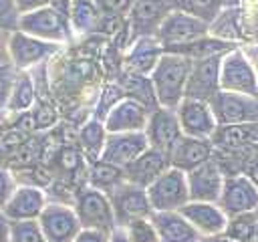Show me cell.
<instances>
[{
  "label": "cell",
  "instance_id": "obj_1",
  "mask_svg": "<svg viewBox=\"0 0 258 242\" xmlns=\"http://www.w3.org/2000/svg\"><path fill=\"white\" fill-rule=\"evenodd\" d=\"M191 71V58L175 52H163L153 73L149 75L157 107L177 109V105L185 99L187 77Z\"/></svg>",
  "mask_w": 258,
  "mask_h": 242
},
{
  "label": "cell",
  "instance_id": "obj_2",
  "mask_svg": "<svg viewBox=\"0 0 258 242\" xmlns=\"http://www.w3.org/2000/svg\"><path fill=\"white\" fill-rule=\"evenodd\" d=\"M73 208H75L77 218H79L83 228L101 230V232H107V234H111L117 228L111 198H109V194H105L97 188L85 186L83 190H79L77 196H75Z\"/></svg>",
  "mask_w": 258,
  "mask_h": 242
},
{
  "label": "cell",
  "instance_id": "obj_3",
  "mask_svg": "<svg viewBox=\"0 0 258 242\" xmlns=\"http://www.w3.org/2000/svg\"><path fill=\"white\" fill-rule=\"evenodd\" d=\"M220 91H230V93H240V95H250L258 97V79L254 65L250 56L234 48L222 56L220 65Z\"/></svg>",
  "mask_w": 258,
  "mask_h": 242
},
{
  "label": "cell",
  "instance_id": "obj_4",
  "mask_svg": "<svg viewBox=\"0 0 258 242\" xmlns=\"http://www.w3.org/2000/svg\"><path fill=\"white\" fill-rule=\"evenodd\" d=\"M20 30L30 34V36H36L40 40L54 42V44L67 42L71 38V34H73L69 16L62 14L60 10L52 8V6H44L40 10L22 14Z\"/></svg>",
  "mask_w": 258,
  "mask_h": 242
},
{
  "label": "cell",
  "instance_id": "obj_5",
  "mask_svg": "<svg viewBox=\"0 0 258 242\" xmlns=\"http://www.w3.org/2000/svg\"><path fill=\"white\" fill-rule=\"evenodd\" d=\"M147 196L153 212L181 210L189 202L187 175L175 167H169L147 188Z\"/></svg>",
  "mask_w": 258,
  "mask_h": 242
},
{
  "label": "cell",
  "instance_id": "obj_6",
  "mask_svg": "<svg viewBox=\"0 0 258 242\" xmlns=\"http://www.w3.org/2000/svg\"><path fill=\"white\" fill-rule=\"evenodd\" d=\"M212 113L222 125H258V97L220 91L210 101Z\"/></svg>",
  "mask_w": 258,
  "mask_h": 242
},
{
  "label": "cell",
  "instance_id": "obj_7",
  "mask_svg": "<svg viewBox=\"0 0 258 242\" xmlns=\"http://www.w3.org/2000/svg\"><path fill=\"white\" fill-rule=\"evenodd\" d=\"M204 36H208V24L194 16L177 12V10H173L163 20V24L159 26V30L155 34V38L161 42L165 52H173V50L187 46Z\"/></svg>",
  "mask_w": 258,
  "mask_h": 242
},
{
  "label": "cell",
  "instance_id": "obj_8",
  "mask_svg": "<svg viewBox=\"0 0 258 242\" xmlns=\"http://www.w3.org/2000/svg\"><path fill=\"white\" fill-rule=\"evenodd\" d=\"M109 198H111L117 226H121V228H125L127 224H131L135 220L151 218V214H153L147 190L133 186L129 182H123L117 190H113L109 194Z\"/></svg>",
  "mask_w": 258,
  "mask_h": 242
},
{
  "label": "cell",
  "instance_id": "obj_9",
  "mask_svg": "<svg viewBox=\"0 0 258 242\" xmlns=\"http://www.w3.org/2000/svg\"><path fill=\"white\" fill-rule=\"evenodd\" d=\"M171 12H173L171 0H135L127 14L131 42L143 36H155L159 26Z\"/></svg>",
  "mask_w": 258,
  "mask_h": 242
},
{
  "label": "cell",
  "instance_id": "obj_10",
  "mask_svg": "<svg viewBox=\"0 0 258 242\" xmlns=\"http://www.w3.org/2000/svg\"><path fill=\"white\" fill-rule=\"evenodd\" d=\"M38 224L48 242H75L83 230L75 208L62 202H48L38 218Z\"/></svg>",
  "mask_w": 258,
  "mask_h": 242
},
{
  "label": "cell",
  "instance_id": "obj_11",
  "mask_svg": "<svg viewBox=\"0 0 258 242\" xmlns=\"http://www.w3.org/2000/svg\"><path fill=\"white\" fill-rule=\"evenodd\" d=\"M58 48H60V44L40 40V38L30 36L22 30L12 32L10 40H8L10 65H14L18 71H24V73H28L32 67L40 65V63L48 60Z\"/></svg>",
  "mask_w": 258,
  "mask_h": 242
},
{
  "label": "cell",
  "instance_id": "obj_12",
  "mask_svg": "<svg viewBox=\"0 0 258 242\" xmlns=\"http://www.w3.org/2000/svg\"><path fill=\"white\" fill-rule=\"evenodd\" d=\"M218 206L224 210L228 218L254 212L258 208V190L254 188V184L246 173L226 175Z\"/></svg>",
  "mask_w": 258,
  "mask_h": 242
},
{
  "label": "cell",
  "instance_id": "obj_13",
  "mask_svg": "<svg viewBox=\"0 0 258 242\" xmlns=\"http://www.w3.org/2000/svg\"><path fill=\"white\" fill-rule=\"evenodd\" d=\"M224 56V54H222ZM222 56H208L191 60V71L187 77L185 97L210 103L220 93V65Z\"/></svg>",
  "mask_w": 258,
  "mask_h": 242
},
{
  "label": "cell",
  "instance_id": "obj_14",
  "mask_svg": "<svg viewBox=\"0 0 258 242\" xmlns=\"http://www.w3.org/2000/svg\"><path fill=\"white\" fill-rule=\"evenodd\" d=\"M175 113H177L183 135L198 137V139H212L214 137V133L218 129V121L212 113L210 103L185 97L177 105Z\"/></svg>",
  "mask_w": 258,
  "mask_h": 242
},
{
  "label": "cell",
  "instance_id": "obj_15",
  "mask_svg": "<svg viewBox=\"0 0 258 242\" xmlns=\"http://www.w3.org/2000/svg\"><path fill=\"white\" fill-rule=\"evenodd\" d=\"M145 135H147L149 147H153V149L163 151V153L169 155V151L175 147V143L183 137L175 109L155 107V109L149 113V121H147V127H145Z\"/></svg>",
  "mask_w": 258,
  "mask_h": 242
},
{
  "label": "cell",
  "instance_id": "obj_16",
  "mask_svg": "<svg viewBox=\"0 0 258 242\" xmlns=\"http://www.w3.org/2000/svg\"><path fill=\"white\" fill-rule=\"evenodd\" d=\"M151 109L145 107L143 103L121 97L113 107L107 111L103 123L107 133H131V131H145L147 121H149Z\"/></svg>",
  "mask_w": 258,
  "mask_h": 242
},
{
  "label": "cell",
  "instance_id": "obj_17",
  "mask_svg": "<svg viewBox=\"0 0 258 242\" xmlns=\"http://www.w3.org/2000/svg\"><path fill=\"white\" fill-rule=\"evenodd\" d=\"M147 149H149V141H147L145 131L109 133L99 159L123 169L125 165H129L131 161H135Z\"/></svg>",
  "mask_w": 258,
  "mask_h": 242
},
{
  "label": "cell",
  "instance_id": "obj_18",
  "mask_svg": "<svg viewBox=\"0 0 258 242\" xmlns=\"http://www.w3.org/2000/svg\"><path fill=\"white\" fill-rule=\"evenodd\" d=\"M187 175V190H189V202H212L218 204L226 173L220 167V163L212 157L210 161L202 163L200 167L191 169Z\"/></svg>",
  "mask_w": 258,
  "mask_h": 242
},
{
  "label": "cell",
  "instance_id": "obj_19",
  "mask_svg": "<svg viewBox=\"0 0 258 242\" xmlns=\"http://www.w3.org/2000/svg\"><path fill=\"white\" fill-rule=\"evenodd\" d=\"M46 204H48V198L44 190H40L38 186H18L0 212L10 222L38 220Z\"/></svg>",
  "mask_w": 258,
  "mask_h": 242
},
{
  "label": "cell",
  "instance_id": "obj_20",
  "mask_svg": "<svg viewBox=\"0 0 258 242\" xmlns=\"http://www.w3.org/2000/svg\"><path fill=\"white\" fill-rule=\"evenodd\" d=\"M169 167H171L169 165V155L163 153V151H157V149L149 147L135 161H131L129 165H125L123 167V173H125V182L147 190Z\"/></svg>",
  "mask_w": 258,
  "mask_h": 242
},
{
  "label": "cell",
  "instance_id": "obj_21",
  "mask_svg": "<svg viewBox=\"0 0 258 242\" xmlns=\"http://www.w3.org/2000/svg\"><path fill=\"white\" fill-rule=\"evenodd\" d=\"M183 218L200 232V236H224L228 216L218 204L212 202H187L181 210Z\"/></svg>",
  "mask_w": 258,
  "mask_h": 242
},
{
  "label": "cell",
  "instance_id": "obj_22",
  "mask_svg": "<svg viewBox=\"0 0 258 242\" xmlns=\"http://www.w3.org/2000/svg\"><path fill=\"white\" fill-rule=\"evenodd\" d=\"M212 157H214L212 139H198V137L183 135L175 143V147L169 151V165L183 173H189L191 169L200 167Z\"/></svg>",
  "mask_w": 258,
  "mask_h": 242
},
{
  "label": "cell",
  "instance_id": "obj_23",
  "mask_svg": "<svg viewBox=\"0 0 258 242\" xmlns=\"http://www.w3.org/2000/svg\"><path fill=\"white\" fill-rule=\"evenodd\" d=\"M163 52L165 50L155 36H143V38L133 40L127 54H125L127 73L149 77L153 73L155 65L159 63V58L163 56Z\"/></svg>",
  "mask_w": 258,
  "mask_h": 242
},
{
  "label": "cell",
  "instance_id": "obj_24",
  "mask_svg": "<svg viewBox=\"0 0 258 242\" xmlns=\"http://www.w3.org/2000/svg\"><path fill=\"white\" fill-rule=\"evenodd\" d=\"M151 222L157 230L159 242H198L200 232L183 218L179 210L173 212H153Z\"/></svg>",
  "mask_w": 258,
  "mask_h": 242
},
{
  "label": "cell",
  "instance_id": "obj_25",
  "mask_svg": "<svg viewBox=\"0 0 258 242\" xmlns=\"http://www.w3.org/2000/svg\"><path fill=\"white\" fill-rule=\"evenodd\" d=\"M103 12L97 4V0H71L69 8V22L71 30L77 34H89L95 32L103 22Z\"/></svg>",
  "mask_w": 258,
  "mask_h": 242
},
{
  "label": "cell",
  "instance_id": "obj_26",
  "mask_svg": "<svg viewBox=\"0 0 258 242\" xmlns=\"http://www.w3.org/2000/svg\"><path fill=\"white\" fill-rule=\"evenodd\" d=\"M123 182H125V173H123L121 167L105 163L101 159L91 161V169H89V186L91 188H97L105 194H111Z\"/></svg>",
  "mask_w": 258,
  "mask_h": 242
},
{
  "label": "cell",
  "instance_id": "obj_27",
  "mask_svg": "<svg viewBox=\"0 0 258 242\" xmlns=\"http://www.w3.org/2000/svg\"><path fill=\"white\" fill-rule=\"evenodd\" d=\"M107 129H105V123L103 119H89L81 131H79V141H81V147L83 151L93 159L97 161L101 157V151L105 147V141H107Z\"/></svg>",
  "mask_w": 258,
  "mask_h": 242
},
{
  "label": "cell",
  "instance_id": "obj_28",
  "mask_svg": "<svg viewBox=\"0 0 258 242\" xmlns=\"http://www.w3.org/2000/svg\"><path fill=\"white\" fill-rule=\"evenodd\" d=\"M121 87H123V97L135 99V101L143 103L145 107H149L151 111L157 107L155 91H153V85H151V79L149 77L127 73L123 77V81H121Z\"/></svg>",
  "mask_w": 258,
  "mask_h": 242
},
{
  "label": "cell",
  "instance_id": "obj_29",
  "mask_svg": "<svg viewBox=\"0 0 258 242\" xmlns=\"http://www.w3.org/2000/svg\"><path fill=\"white\" fill-rule=\"evenodd\" d=\"M173 10L183 12L187 16H194L208 26L218 18V14L224 10L220 0H171Z\"/></svg>",
  "mask_w": 258,
  "mask_h": 242
},
{
  "label": "cell",
  "instance_id": "obj_30",
  "mask_svg": "<svg viewBox=\"0 0 258 242\" xmlns=\"http://www.w3.org/2000/svg\"><path fill=\"white\" fill-rule=\"evenodd\" d=\"M238 8H224L218 18L208 26V34L226 42H234L240 38V28H238Z\"/></svg>",
  "mask_w": 258,
  "mask_h": 242
},
{
  "label": "cell",
  "instance_id": "obj_31",
  "mask_svg": "<svg viewBox=\"0 0 258 242\" xmlns=\"http://www.w3.org/2000/svg\"><path fill=\"white\" fill-rule=\"evenodd\" d=\"M256 232H258L256 216H254V212H248V214H238V216L228 218L224 238H230L236 242H254Z\"/></svg>",
  "mask_w": 258,
  "mask_h": 242
},
{
  "label": "cell",
  "instance_id": "obj_32",
  "mask_svg": "<svg viewBox=\"0 0 258 242\" xmlns=\"http://www.w3.org/2000/svg\"><path fill=\"white\" fill-rule=\"evenodd\" d=\"M32 103H34V83H32V77H30V73L20 71V73H18V79H16V83H14L12 95H10L8 111L20 113V111L30 109Z\"/></svg>",
  "mask_w": 258,
  "mask_h": 242
},
{
  "label": "cell",
  "instance_id": "obj_33",
  "mask_svg": "<svg viewBox=\"0 0 258 242\" xmlns=\"http://www.w3.org/2000/svg\"><path fill=\"white\" fill-rule=\"evenodd\" d=\"M10 242H48L38 220L10 222Z\"/></svg>",
  "mask_w": 258,
  "mask_h": 242
},
{
  "label": "cell",
  "instance_id": "obj_34",
  "mask_svg": "<svg viewBox=\"0 0 258 242\" xmlns=\"http://www.w3.org/2000/svg\"><path fill=\"white\" fill-rule=\"evenodd\" d=\"M22 12L16 6V0H0V30L2 32H16L20 30Z\"/></svg>",
  "mask_w": 258,
  "mask_h": 242
},
{
  "label": "cell",
  "instance_id": "obj_35",
  "mask_svg": "<svg viewBox=\"0 0 258 242\" xmlns=\"http://www.w3.org/2000/svg\"><path fill=\"white\" fill-rule=\"evenodd\" d=\"M131 242H159L157 230L151 222V218H143V220H135L131 224L125 226Z\"/></svg>",
  "mask_w": 258,
  "mask_h": 242
},
{
  "label": "cell",
  "instance_id": "obj_36",
  "mask_svg": "<svg viewBox=\"0 0 258 242\" xmlns=\"http://www.w3.org/2000/svg\"><path fill=\"white\" fill-rule=\"evenodd\" d=\"M18 69L14 65H4L0 67V111H8L10 95L14 89V83L18 79Z\"/></svg>",
  "mask_w": 258,
  "mask_h": 242
},
{
  "label": "cell",
  "instance_id": "obj_37",
  "mask_svg": "<svg viewBox=\"0 0 258 242\" xmlns=\"http://www.w3.org/2000/svg\"><path fill=\"white\" fill-rule=\"evenodd\" d=\"M133 2L135 0H97L103 16H109V18H117V16L129 14Z\"/></svg>",
  "mask_w": 258,
  "mask_h": 242
},
{
  "label": "cell",
  "instance_id": "obj_38",
  "mask_svg": "<svg viewBox=\"0 0 258 242\" xmlns=\"http://www.w3.org/2000/svg\"><path fill=\"white\" fill-rule=\"evenodd\" d=\"M16 188H18V186H16L14 175H12L8 169L0 167V210L6 206V202L10 200V196L14 194Z\"/></svg>",
  "mask_w": 258,
  "mask_h": 242
},
{
  "label": "cell",
  "instance_id": "obj_39",
  "mask_svg": "<svg viewBox=\"0 0 258 242\" xmlns=\"http://www.w3.org/2000/svg\"><path fill=\"white\" fill-rule=\"evenodd\" d=\"M75 242H109V234L107 232H101V230L83 228L79 232V236L75 238Z\"/></svg>",
  "mask_w": 258,
  "mask_h": 242
},
{
  "label": "cell",
  "instance_id": "obj_40",
  "mask_svg": "<svg viewBox=\"0 0 258 242\" xmlns=\"http://www.w3.org/2000/svg\"><path fill=\"white\" fill-rule=\"evenodd\" d=\"M16 6L22 14H28V12L40 10L44 6H50V0H16Z\"/></svg>",
  "mask_w": 258,
  "mask_h": 242
},
{
  "label": "cell",
  "instance_id": "obj_41",
  "mask_svg": "<svg viewBox=\"0 0 258 242\" xmlns=\"http://www.w3.org/2000/svg\"><path fill=\"white\" fill-rule=\"evenodd\" d=\"M8 40H10V34H8V32H2V30H0V67H4V65H10Z\"/></svg>",
  "mask_w": 258,
  "mask_h": 242
},
{
  "label": "cell",
  "instance_id": "obj_42",
  "mask_svg": "<svg viewBox=\"0 0 258 242\" xmlns=\"http://www.w3.org/2000/svg\"><path fill=\"white\" fill-rule=\"evenodd\" d=\"M0 242H10V220L0 212Z\"/></svg>",
  "mask_w": 258,
  "mask_h": 242
},
{
  "label": "cell",
  "instance_id": "obj_43",
  "mask_svg": "<svg viewBox=\"0 0 258 242\" xmlns=\"http://www.w3.org/2000/svg\"><path fill=\"white\" fill-rule=\"evenodd\" d=\"M109 242H131V238H129V234H127L125 228L117 226V228L109 234Z\"/></svg>",
  "mask_w": 258,
  "mask_h": 242
},
{
  "label": "cell",
  "instance_id": "obj_44",
  "mask_svg": "<svg viewBox=\"0 0 258 242\" xmlns=\"http://www.w3.org/2000/svg\"><path fill=\"white\" fill-rule=\"evenodd\" d=\"M248 177H250V182L254 184V188L258 190V157L252 161V165L248 167V173H246Z\"/></svg>",
  "mask_w": 258,
  "mask_h": 242
},
{
  "label": "cell",
  "instance_id": "obj_45",
  "mask_svg": "<svg viewBox=\"0 0 258 242\" xmlns=\"http://www.w3.org/2000/svg\"><path fill=\"white\" fill-rule=\"evenodd\" d=\"M50 6H52V8H56V10H60L62 14H67V16H69L71 0H50Z\"/></svg>",
  "mask_w": 258,
  "mask_h": 242
},
{
  "label": "cell",
  "instance_id": "obj_46",
  "mask_svg": "<svg viewBox=\"0 0 258 242\" xmlns=\"http://www.w3.org/2000/svg\"><path fill=\"white\" fill-rule=\"evenodd\" d=\"M250 60H252V65H254V71H256V79H258V48H254V50L250 52Z\"/></svg>",
  "mask_w": 258,
  "mask_h": 242
},
{
  "label": "cell",
  "instance_id": "obj_47",
  "mask_svg": "<svg viewBox=\"0 0 258 242\" xmlns=\"http://www.w3.org/2000/svg\"><path fill=\"white\" fill-rule=\"evenodd\" d=\"M222 2V8H238L240 0H220Z\"/></svg>",
  "mask_w": 258,
  "mask_h": 242
},
{
  "label": "cell",
  "instance_id": "obj_48",
  "mask_svg": "<svg viewBox=\"0 0 258 242\" xmlns=\"http://www.w3.org/2000/svg\"><path fill=\"white\" fill-rule=\"evenodd\" d=\"M198 242H222V236H202Z\"/></svg>",
  "mask_w": 258,
  "mask_h": 242
},
{
  "label": "cell",
  "instance_id": "obj_49",
  "mask_svg": "<svg viewBox=\"0 0 258 242\" xmlns=\"http://www.w3.org/2000/svg\"><path fill=\"white\" fill-rule=\"evenodd\" d=\"M254 216H256V228H258V208L254 210ZM254 242H258V232H256V238H254Z\"/></svg>",
  "mask_w": 258,
  "mask_h": 242
},
{
  "label": "cell",
  "instance_id": "obj_50",
  "mask_svg": "<svg viewBox=\"0 0 258 242\" xmlns=\"http://www.w3.org/2000/svg\"><path fill=\"white\" fill-rule=\"evenodd\" d=\"M222 242H236V240H230V238H224V236H222Z\"/></svg>",
  "mask_w": 258,
  "mask_h": 242
}]
</instances>
